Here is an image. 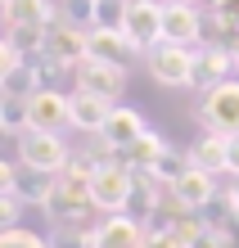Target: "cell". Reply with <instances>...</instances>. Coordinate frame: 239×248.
<instances>
[{
	"label": "cell",
	"mask_w": 239,
	"mask_h": 248,
	"mask_svg": "<svg viewBox=\"0 0 239 248\" xmlns=\"http://www.w3.org/2000/svg\"><path fill=\"white\" fill-rule=\"evenodd\" d=\"M68 108H72V126H77V131H86V136H99V126H104V118H109L113 104L77 86V91L68 95Z\"/></svg>",
	"instance_id": "5bb4252c"
},
{
	"label": "cell",
	"mask_w": 239,
	"mask_h": 248,
	"mask_svg": "<svg viewBox=\"0 0 239 248\" xmlns=\"http://www.w3.org/2000/svg\"><path fill=\"white\" fill-rule=\"evenodd\" d=\"M185 171H190V149H172L167 144V149L158 154V163H154V176L162 185H172L176 176H185Z\"/></svg>",
	"instance_id": "ac0fdd59"
},
{
	"label": "cell",
	"mask_w": 239,
	"mask_h": 248,
	"mask_svg": "<svg viewBox=\"0 0 239 248\" xmlns=\"http://www.w3.org/2000/svg\"><path fill=\"white\" fill-rule=\"evenodd\" d=\"M230 212L239 217V176H235V185H230Z\"/></svg>",
	"instance_id": "f1b7e54d"
},
{
	"label": "cell",
	"mask_w": 239,
	"mask_h": 248,
	"mask_svg": "<svg viewBox=\"0 0 239 248\" xmlns=\"http://www.w3.org/2000/svg\"><path fill=\"white\" fill-rule=\"evenodd\" d=\"M226 158H230V136H221V131H207V136H199V144H190V167H199V171L221 176Z\"/></svg>",
	"instance_id": "9a60e30c"
},
{
	"label": "cell",
	"mask_w": 239,
	"mask_h": 248,
	"mask_svg": "<svg viewBox=\"0 0 239 248\" xmlns=\"http://www.w3.org/2000/svg\"><path fill=\"white\" fill-rule=\"evenodd\" d=\"M54 18H64L72 27H81V32H91V27H95V0H64V5L54 9Z\"/></svg>",
	"instance_id": "ffe728a7"
},
{
	"label": "cell",
	"mask_w": 239,
	"mask_h": 248,
	"mask_svg": "<svg viewBox=\"0 0 239 248\" xmlns=\"http://www.w3.org/2000/svg\"><path fill=\"white\" fill-rule=\"evenodd\" d=\"M95 5H99V0H95Z\"/></svg>",
	"instance_id": "1f68e13d"
},
{
	"label": "cell",
	"mask_w": 239,
	"mask_h": 248,
	"mask_svg": "<svg viewBox=\"0 0 239 248\" xmlns=\"http://www.w3.org/2000/svg\"><path fill=\"white\" fill-rule=\"evenodd\" d=\"M144 235L149 230L127 212H104V221L91 230V248H144Z\"/></svg>",
	"instance_id": "8fae6325"
},
{
	"label": "cell",
	"mask_w": 239,
	"mask_h": 248,
	"mask_svg": "<svg viewBox=\"0 0 239 248\" xmlns=\"http://www.w3.org/2000/svg\"><path fill=\"white\" fill-rule=\"evenodd\" d=\"M167 5H194V0H167Z\"/></svg>",
	"instance_id": "f546056e"
},
{
	"label": "cell",
	"mask_w": 239,
	"mask_h": 248,
	"mask_svg": "<svg viewBox=\"0 0 239 248\" xmlns=\"http://www.w3.org/2000/svg\"><path fill=\"white\" fill-rule=\"evenodd\" d=\"M144 63H149V77L167 91H181V86H194V46H162L144 50Z\"/></svg>",
	"instance_id": "3957f363"
},
{
	"label": "cell",
	"mask_w": 239,
	"mask_h": 248,
	"mask_svg": "<svg viewBox=\"0 0 239 248\" xmlns=\"http://www.w3.org/2000/svg\"><path fill=\"white\" fill-rule=\"evenodd\" d=\"M77 86L91 91V95H99V99H109V104H117L122 91H127V68L99 63V59H81L77 63Z\"/></svg>",
	"instance_id": "30bf717a"
},
{
	"label": "cell",
	"mask_w": 239,
	"mask_h": 248,
	"mask_svg": "<svg viewBox=\"0 0 239 248\" xmlns=\"http://www.w3.org/2000/svg\"><path fill=\"white\" fill-rule=\"evenodd\" d=\"M27 126L32 131H64L72 126V108H68V95L64 91H50V86H41V91L27 99Z\"/></svg>",
	"instance_id": "8992f818"
},
{
	"label": "cell",
	"mask_w": 239,
	"mask_h": 248,
	"mask_svg": "<svg viewBox=\"0 0 239 248\" xmlns=\"http://www.w3.org/2000/svg\"><path fill=\"white\" fill-rule=\"evenodd\" d=\"M14 189H18V167L0 158V194H14Z\"/></svg>",
	"instance_id": "4316f807"
},
{
	"label": "cell",
	"mask_w": 239,
	"mask_h": 248,
	"mask_svg": "<svg viewBox=\"0 0 239 248\" xmlns=\"http://www.w3.org/2000/svg\"><path fill=\"white\" fill-rule=\"evenodd\" d=\"M18 63H23V54H18V46H14L9 36H0V86L9 81V72L18 68Z\"/></svg>",
	"instance_id": "cb8c5ba5"
},
{
	"label": "cell",
	"mask_w": 239,
	"mask_h": 248,
	"mask_svg": "<svg viewBox=\"0 0 239 248\" xmlns=\"http://www.w3.org/2000/svg\"><path fill=\"white\" fill-rule=\"evenodd\" d=\"M0 9H5V0H0Z\"/></svg>",
	"instance_id": "4dcf8cb0"
},
{
	"label": "cell",
	"mask_w": 239,
	"mask_h": 248,
	"mask_svg": "<svg viewBox=\"0 0 239 248\" xmlns=\"http://www.w3.org/2000/svg\"><path fill=\"white\" fill-rule=\"evenodd\" d=\"M136 41H131L122 27H91L86 32V59H99V63H117L127 68L131 59H136Z\"/></svg>",
	"instance_id": "9c48e42d"
},
{
	"label": "cell",
	"mask_w": 239,
	"mask_h": 248,
	"mask_svg": "<svg viewBox=\"0 0 239 248\" xmlns=\"http://www.w3.org/2000/svg\"><path fill=\"white\" fill-rule=\"evenodd\" d=\"M0 18H5L9 36H14V32H50L54 5H50V0H5Z\"/></svg>",
	"instance_id": "7c38bea8"
},
{
	"label": "cell",
	"mask_w": 239,
	"mask_h": 248,
	"mask_svg": "<svg viewBox=\"0 0 239 248\" xmlns=\"http://www.w3.org/2000/svg\"><path fill=\"white\" fill-rule=\"evenodd\" d=\"M50 181L54 176H41V171H32V176H18V189H14V194H18L23 203H46V194H50Z\"/></svg>",
	"instance_id": "44dd1931"
},
{
	"label": "cell",
	"mask_w": 239,
	"mask_h": 248,
	"mask_svg": "<svg viewBox=\"0 0 239 248\" xmlns=\"http://www.w3.org/2000/svg\"><path fill=\"white\" fill-rule=\"evenodd\" d=\"M131 185H136V171H131L122 158H104L91 171V203L99 212H127Z\"/></svg>",
	"instance_id": "7a4b0ae2"
},
{
	"label": "cell",
	"mask_w": 239,
	"mask_h": 248,
	"mask_svg": "<svg viewBox=\"0 0 239 248\" xmlns=\"http://www.w3.org/2000/svg\"><path fill=\"white\" fill-rule=\"evenodd\" d=\"M199 118L207 122V131H221V136H239V81L226 77L217 86H207Z\"/></svg>",
	"instance_id": "277c9868"
},
{
	"label": "cell",
	"mask_w": 239,
	"mask_h": 248,
	"mask_svg": "<svg viewBox=\"0 0 239 248\" xmlns=\"http://www.w3.org/2000/svg\"><path fill=\"white\" fill-rule=\"evenodd\" d=\"M122 32L136 41L140 54L154 50V46H162V0H127Z\"/></svg>",
	"instance_id": "5b68a950"
},
{
	"label": "cell",
	"mask_w": 239,
	"mask_h": 248,
	"mask_svg": "<svg viewBox=\"0 0 239 248\" xmlns=\"http://www.w3.org/2000/svg\"><path fill=\"white\" fill-rule=\"evenodd\" d=\"M185 244L190 248H230V235H226V230H217V226H199Z\"/></svg>",
	"instance_id": "603a6c76"
},
{
	"label": "cell",
	"mask_w": 239,
	"mask_h": 248,
	"mask_svg": "<svg viewBox=\"0 0 239 248\" xmlns=\"http://www.w3.org/2000/svg\"><path fill=\"white\" fill-rule=\"evenodd\" d=\"M18 158H23L27 171L59 176V171H68L72 149H68V140L59 136V131H32V126H27L23 136H18Z\"/></svg>",
	"instance_id": "6da1fadb"
},
{
	"label": "cell",
	"mask_w": 239,
	"mask_h": 248,
	"mask_svg": "<svg viewBox=\"0 0 239 248\" xmlns=\"http://www.w3.org/2000/svg\"><path fill=\"white\" fill-rule=\"evenodd\" d=\"M0 131H9V136H23L27 131V99L0 95Z\"/></svg>",
	"instance_id": "d6986e66"
},
{
	"label": "cell",
	"mask_w": 239,
	"mask_h": 248,
	"mask_svg": "<svg viewBox=\"0 0 239 248\" xmlns=\"http://www.w3.org/2000/svg\"><path fill=\"white\" fill-rule=\"evenodd\" d=\"M144 248H190V244L176 235V230H162L158 226V230H149V235H144Z\"/></svg>",
	"instance_id": "484cf974"
},
{
	"label": "cell",
	"mask_w": 239,
	"mask_h": 248,
	"mask_svg": "<svg viewBox=\"0 0 239 248\" xmlns=\"http://www.w3.org/2000/svg\"><path fill=\"white\" fill-rule=\"evenodd\" d=\"M0 248H50V239H41L36 230L14 226V230H0Z\"/></svg>",
	"instance_id": "7402d4cb"
},
{
	"label": "cell",
	"mask_w": 239,
	"mask_h": 248,
	"mask_svg": "<svg viewBox=\"0 0 239 248\" xmlns=\"http://www.w3.org/2000/svg\"><path fill=\"white\" fill-rule=\"evenodd\" d=\"M235 72V54L221 50V46H207V50H194V86H217Z\"/></svg>",
	"instance_id": "2e32d148"
},
{
	"label": "cell",
	"mask_w": 239,
	"mask_h": 248,
	"mask_svg": "<svg viewBox=\"0 0 239 248\" xmlns=\"http://www.w3.org/2000/svg\"><path fill=\"white\" fill-rule=\"evenodd\" d=\"M144 113L140 108H131V104H113L109 108V118H104V126H99V140H104V149L109 154H122L131 140H140L144 136Z\"/></svg>",
	"instance_id": "52a82bcc"
},
{
	"label": "cell",
	"mask_w": 239,
	"mask_h": 248,
	"mask_svg": "<svg viewBox=\"0 0 239 248\" xmlns=\"http://www.w3.org/2000/svg\"><path fill=\"white\" fill-rule=\"evenodd\" d=\"M226 171L239 176V136H230V158H226Z\"/></svg>",
	"instance_id": "83f0119b"
},
{
	"label": "cell",
	"mask_w": 239,
	"mask_h": 248,
	"mask_svg": "<svg viewBox=\"0 0 239 248\" xmlns=\"http://www.w3.org/2000/svg\"><path fill=\"white\" fill-rule=\"evenodd\" d=\"M167 149V140L158 136V131H144L140 140H131L122 154H113V158H122V163L131 167V171H154V163H158V154Z\"/></svg>",
	"instance_id": "e0dca14e"
},
{
	"label": "cell",
	"mask_w": 239,
	"mask_h": 248,
	"mask_svg": "<svg viewBox=\"0 0 239 248\" xmlns=\"http://www.w3.org/2000/svg\"><path fill=\"white\" fill-rule=\"evenodd\" d=\"M167 194H172V203H176L181 212H190V217H194V212H203L207 203L217 199V176H212V171L190 167L185 176H176V181L167 185Z\"/></svg>",
	"instance_id": "ba28073f"
},
{
	"label": "cell",
	"mask_w": 239,
	"mask_h": 248,
	"mask_svg": "<svg viewBox=\"0 0 239 248\" xmlns=\"http://www.w3.org/2000/svg\"><path fill=\"white\" fill-rule=\"evenodd\" d=\"M162 41H172V46L203 41V14L194 5H167L162 0Z\"/></svg>",
	"instance_id": "4fadbf2b"
},
{
	"label": "cell",
	"mask_w": 239,
	"mask_h": 248,
	"mask_svg": "<svg viewBox=\"0 0 239 248\" xmlns=\"http://www.w3.org/2000/svg\"><path fill=\"white\" fill-rule=\"evenodd\" d=\"M23 217V199L18 194H0V230H14Z\"/></svg>",
	"instance_id": "d4e9b609"
}]
</instances>
